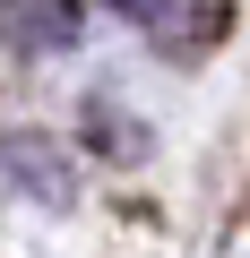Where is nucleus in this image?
Returning <instances> with one entry per match:
<instances>
[{
  "label": "nucleus",
  "mask_w": 250,
  "mask_h": 258,
  "mask_svg": "<svg viewBox=\"0 0 250 258\" xmlns=\"http://www.w3.org/2000/svg\"><path fill=\"white\" fill-rule=\"evenodd\" d=\"M86 35V9L78 0H0V43L43 60V52H69Z\"/></svg>",
  "instance_id": "f257e3e1"
},
{
  "label": "nucleus",
  "mask_w": 250,
  "mask_h": 258,
  "mask_svg": "<svg viewBox=\"0 0 250 258\" xmlns=\"http://www.w3.org/2000/svg\"><path fill=\"white\" fill-rule=\"evenodd\" d=\"M138 35H156L164 52H198L216 35V0H112Z\"/></svg>",
  "instance_id": "f03ea898"
},
{
  "label": "nucleus",
  "mask_w": 250,
  "mask_h": 258,
  "mask_svg": "<svg viewBox=\"0 0 250 258\" xmlns=\"http://www.w3.org/2000/svg\"><path fill=\"white\" fill-rule=\"evenodd\" d=\"M0 172H18V189H35V198H69V164H61V147L52 138H26V129H18V138H0Z\"/></svg>",
  "instance_id": "7ed1b4c3"
}]
</instances>
